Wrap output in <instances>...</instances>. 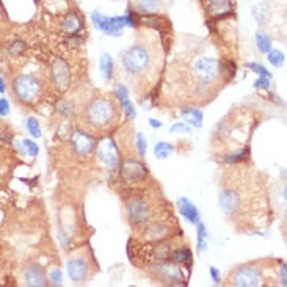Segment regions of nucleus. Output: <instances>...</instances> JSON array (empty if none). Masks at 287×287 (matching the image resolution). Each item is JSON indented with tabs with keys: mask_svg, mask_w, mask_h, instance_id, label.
<instances>
[{
	"mask_svg": "<svg viewBox=\"0 0 287 287\" xmlns=\"http://www.w3.org/2000/svg\"><path fill=\"white\" fill-rule=\"evenodd\" d=\"M233 0H209L207 11L215 18H223L233 11Z\"/></svg>",
	"mask_w": 287,
	"mask_h": 287,
	"instance_id": "a211bd4d",
	"label": "nucleus"
},
{
	"mask_svg": "<svg viewBox=\"0 0 287 287\" xmlns=\"http://www.w3.org/2000/svg\"><path fill=\"white\" fill-rule=\"evenodd\" d=\"M171 132H190V126H187L184 123H176L171 127Z\"/></svg>",
	"mask_w": 287,
	"mask_h": 287,
	"instance_id": "e433bc0d",
	"label": "nucleus"
},
{
	"mask_svg": "<svg viewBox=\"0 0 287 287\" xmlns=\"http://www.w3.org/2000/svg\"><path fill=\"white\" fill-rule=\"evenodd\" d=\"M137 144H138L140 156H144V154H146V140H144L143 134H138L137 135Z\"/></svg>",
	"mask_w": 287,
	"mask_h": 287,
	"instance_id": "f704fd0d",
	"label": "nucleus"
},
{
	"mask_svg": "<svg viewBox=\"0 0 287 287\" xmlns=\"http://www.w3.org/2000/svg\"><path fill=\"white\" fill-rule=\"evenodd\" d=\"M27 130H29L32 134V137H35V138L41 137V127H39V123H38L36 118L30 116L29 120H27Z\"/></svg>",
	"mask_w": 287,
	"mask_h": 287,
	"instance_id": "c85d7f7f",
	"label": "nucleus"
},
{
	"mask_svg": "<svg viewBox=\"0 0 287 287\" xmlns=\"http://www.w3.org/2000/svg\"><path fill=\"white\" fill-rule=\"evenodd\" d=\"M180 115L187 123H190L195 127H201L202 126V111L199 108H193V107L180 108Z\"/></svg>",
	"mask_w": 287,
	"mask_h": 287,
	"instance_id": "412c9836",
	"label": "nucleus"
},
{
	"mask_svg": "<svg viewBox=\"0 0 287 287\" xmlns=\"http://www.w3.org/2000/svg\"><path fill=\"white\" fill-rule=\"evenodd\" d=\"M93 22L97 29H101L106 35L110 36H120L123 29L126 27V18L124 16H115V18H106L99 11L93 13Z\"/></svg>",
	"mask_w": 287,
	"mask_h": 287,
	"instance_id": "0eeeda50",
	"label": "nucleus"
},
{
	"mask_svg": "<svg viewBox=\"0 0 287 287\" xmlns=\"http://www.w3.org/2000/svg\"><path fill=\"white\" fill-rule=\"evenodd\" d=\"M254 13V18L259 24H264L265 22V19L269 18V6H265L264 3L262 5H256V8L253 10Z\"/></svg>",
	"mask_w": 287,
	"mask_h": 287,
	"instance_id": "c756f323",
	"label": "nucleus"
},
{
	"mask_svg": "<svg viewBox=\"0 0 287 287\" xmlns=\"http://www.w3.org/2000/svg\"><path fill=\"white\" fill-rule=\"evenodd\" d=\"M129 223L135 229H143L152 223V204L143 197H134L127 202Z\"/></svg>",
	"mask_w": 287,
	"mask_h": 287,
	"instance_id": "7ed1b4c3",
	"label": "nucleus"
},
{
	"mask_svg": "<svg viewBox=\"0 0 287 287\" xmlns=\"http://www.w3.org/2000/svg\"><path fill=\"white\" fill-rule=\"evenodd\" d=\"M171 257L174 264L192 265V251L188 248H179L176 251H171Z\"/></svg>",
	"mask_w": 287,
	"mask_h": 287,
	"instance_id": "b1692460",
	"label": "nucleus"
},
{
	"mask_svg": "<svg viewBox=\"0 0 287 287\" xmlns=\"http://www.w3.org/2000/svg\"><path fill=\"white\" fill-rule=\"evenodd\" d=\"M173 146L170 143H165V142H160L156 144V148H154V154H156V157L159 159H166L170 157V154L173 152Z\"/></svg>",
	"mask_w": 287,
	"mask_h": 287,
	"instance_id": "a878e982",
	"label": "nucleus"
},
{
	"mask_svg": "<svg viewBox=\"0 0 287 287\" xmlns=\"http://www.w3.org/2000/svg\"><path fill=\"white\" fill-rule=\"evenodd\" d=\"M58 111H60L61 115L69 116V115H71L72 108H71V106H69L68 102H61V104H60V107H58Z\"/></svg>",
	"mask_w": 287,
	"mask_h": 287,
	"instance_id": "4c0bfd02",
	"label": "nucleus"
},
{
	"mask_svg": "<svg viewBox=\"0 0 287 287\" xmlns=\"http://www.w3.org/2000/svg\"><path fill=\"white\" fill-rule=\"evenodd\" d=\"M68 275L74 283H82L85 281L90 275V264L87 259L83 257H75L72 261L68 262Z\"/></svg>",
	"mask_w": 287,
	"mask_h": 287,
	"instance_id": "f8f14e48",
	"label": "nucleus"
},
{
	"mask_svg": "<svg viewBox=\"0 0 287 287\" xmlns=\"http://www.w3.org/2000/svg\"><path fill=\"white\" fill-rule=\"evenodd\" d=\"M279 281H281L283 286L287 284V276H286V264H283V267L279 269Z\"/></svg>",
	"mask_w": 287,
	"mask_h": 287,
	"instance_id": "ea45409f",
	"label": "nucleus"
},
{
	"mask_svg": "<svg viewBox=\"0 0 287 287\" xmlns=\"http://www.w3.org/2000/svg\"><path fill=\"white\" fill-rule=\"evenodd\" d=\"M71 143L79 156H88L94 149V138L85 130H74V134L71 137Z\"/></svg>",
	"mask_w": 287,
	"mask_h": 287,
	"instance_id": "9b49d317",
	"label": "nucleus"
},
{
	"mask_svg": "<svg viewBox=\"0 0 287 287\" xmlns=\"http://www.w3.org/2000/svg\"><path fill=\"white\" fill-rule=\"evenodd\" d=\"M178 206H179V211H180L182 216H184L188 223H198L199 221L198 209L188 198H179Z\"/></svg>",
	"mask_w": 287,
	"mask_h": 287,
	"instance_id": "f3484780",
	"label": "nucleus"
},
{
	"mask_svg": "<svg viewBox=\"0 0 287 287\" xmlns=\"http://www.w3.org/2000/svg\"><path fill=\"white\" fill-rule=\"evenodd\" d=\"M256 88H265L267 90L270 87V79H265V77H261V79H257L256 83H254Z\"/></svg>",
	"mask_w": 287,
	"mask_h": 287,
	"instance_id": "58836bf2",
	"label": "nucleus"
},
{
	"mask_svg": "<svg viewBox=\"0 0 287 287\" xmlns=\"http://www.w3.org/2000/svg\"><path fill=\"white\" fill-rule=\"evenodd\" d=\"M228 283L237 287H257L262 284L261 271L251 265H242L231 273Z\"/></svg>",
	"mask_w": 287,
	"mask_h": 287,
	"instance_id": "423d86ee",
	"label": "nucleus"
},
{
	"mask_svg": "<svg viewBox=\"0 0 287 287\" xmlns=\"http://www.w3.org/2000/svg\"><path fill=\"white\" fill-rule=\"evenodd\" d=\"M22 146H24L25 156H29V157H36V156H38L39 148H38V144H36V143L32 142V140L25 138L24 142H22Z\"/></svg>",
	"mask_w": 287,
	"mask_h": 287,
	"instance_id": "cd10ccee",
	"label": "nucleus"
},
{
	"mask_svg": "<svg viewBox=\"0 0 287 287\" xmlns=\"http://www.w3.org/2000/svg\"><path fill=\"white\" fill-rule=\"evenodd\" d=\"M99 68H101V75L104 80H110L111 75H113V60L108 54H102L101 61H99Z\"/></svg>",
	"mask_w": 287,
	"mask_h": 287,
	"instance_id": "5701e85b",
	"label": "nucleus"
},
{
	"mask_svg": "<svg viewBox=\"0 0 287 287\" xmlns=\"http://www.w3.org/2000/svg\"><path fill=\"white\" fill-rule=\"evenodd\" d=\"M207 248V233H206V226L202 223L198 221V251H206Z\"/></svg>",
	"mask_w": 287,
	"mask_h": 287,
	"instance_id": "bb28decb",
	"label": "nucleus"
},
{
	"mask_svg": "<svg viewBox=\"0 0 287 287\" xmlns=\"http://www.w3.org/2000/svg\"><path fill=\"white\" fill-rule=\"evenodd\" d=\"M5 90H6V85H5V82H3L2 77H0V94L5 93Z\"/></svg>",
	"mask_w": 287,
	"mask_h": 287,
	"instance_id": "37998d69",
	"label": "nucleus"
},
{
	"mask_svg": "<svg viewBox=\"0 0 287 287\" xmlns=\"http://www.w3.org/2000/svg\"><path fill=\"white\" fill-rule=\"evenodd\" d=\"M120 118L118 104L108 96H94L82 111V126L90 132H107Z\"/></svg>",
	"mask_w": 287,
	"mask_h": 287,
	"instance_id": "f257e3e1",
	"label": "nucleus"
},
{
	"mask_svg": "<svg viewBox=\"0 0 287 287\" xmlns=\"http://www.w3.org/2000/svg\"><path fill=\"white\" fill-rule=\"evenodd\" d=\"M171 251H173L171 243H159V242H157V245L149 243L148 261H151V262H165V261L170 259Z\"/></svg>",
	"mask_w": 287,
	"mask_h": 287,
	"instance_id": "2eb2a0df",
	"label": "nucleus"
},
{
	"mask_svg": "<svg viewBox=\"0 0 287 287\" xmlns=\"http://www.w3.org/2000/svg\"><path fill=\"white\" fill-rule=\"evenodd\" d=\"M24 279L27 286L32 287H44L47 284L44 270L36 264H30L24 271Z\"/></svg>",
	"mask_w": 287,
	"mask_h": 287,
	"instance_id": "4468645a",
	"label": "nucleus"
},
{
	"mask_svg": "<svg viewBox=\"0 0 287 287\" xmlns=\"http://www.w3.org/2000/svg\"><path fill=\"white\" fill-rule=\"evenodd\" d=\"M10 115V102L5 97H0V116H8Z\"/></svg>",
	"mask_w": 287,
	"mask_h": 287,
	"instance_id": "72a5a7b5",
	"label": "nucleus"
},
{
	"mask_svg": "<svg viewBox=\"0 0 287 287\" xmlns=\"http://www.w3.org/2000/svg\"><path fill=\"white\" fill-rule=\"evenodd\" d=\"M149 126L154 129H159V127H162V123L160 121H156V120H149Z\"/></svg>",
	"mask_w": 287,
	"mask_h": 287,
	"instance_id": "79ce46f5",
	"label": "nucleus"
},
{
	"mask_svg": "<svg viewBox=\"0 0 287 287\" xmlns=\"http://www.w3.org/2000/svg\"><path fill=\"white\" fill-rule=\"evenodd\" d=\"M211 275H212V278H214V281H215L216 284H220V273H218V270H216L215 267H211Z\"/></svg>",
	"mask_w": 287,
	"mask_h": 287,
	"instance_id": "a19ab883",
	"label": "nucleus"
},
{
	"mask_svg": "<svg viewBox=\"0 0 287 287\" xmlns=\"http://www.w3.org/2000/svg\"><path fill=\"white\" fill-rule=\"evenodd\" d=\"M116 97H118V101H120V107H123L126 110V113L129 115L130 120H134V118L137 116V111H135V107L132 106V102L129 101L127 90H126L123 85L116 87Z\"/></svg>",
	"mask_w": 287,
	"mask_h": 287,
	"instance_id": "aec40b11",
	"label": "nucleus"
},
{
	"mask_svg": "<svg viewBox=\"0 0 287 287\" xmlns=\"http://www.w3.org/2000/svg\"><path fill=\"white\" fill-rule=\"evenodd\" d=\"M146 174H148V168L138 160L129 159L121 165V178L126 184H138L144 180Z\"/></svg>",
	"mask_w": 287,
	"mask_h": 287,
	"instance_id": "6e6552de",
	"label": "nucleus"
},
{
	"mask_svg": "<svg viewBox=\"0 0 287 287\" xmlns=\"http://www.w3.org/2000/svg\"><path fill=\"white\" fill-rule=\"evenodd\" d=\"M82 25H83L82 18L77 15V13H69V15L63 19L61 30L65 33H68V35H75L77 32H80Z\"/></svg>",
	"mask_w": 287,
	"mask_h": 287,
	"instance_id": "6ab92c4d",
	"label": "nucleus"
},
{
	"mask_svg": "<svg viewBox=\"0 0 287 287\" xmlns=\"http://www.w3.org/2000/svg\"><path fill=\"white\" fill-rule=\"evenodd\" d=\"M51 281H52L54 284H57V286H60V284H61L63 276H61V271H60L58 269L52 270V273H51Z\"/></svg>",
	"mask_w": 287,
	"mask_h": 287,
	"instance_id": "c9c22d12",
	"label": "nucleus"
},
{
	"mask_svg": "<svg viewBox=\"0 0 287 287\" xmlns=\"http://www.w3.org/2000/svg\"><path fill=\"white\" fill-rule=\"evenodd\" d=\"M247 68H250L251 71L257 72L261 77H265V79H270V80H271V72H270V71H267V69H265L262 65H257V63H248Z\"/></svg>",
	"mask_w": 287,
	"mask_h": 287,
	"instance_id": "2f4dec72",
	"label": "nucleus"
},
{
	"mask_svg": "<svg viewBox=\"0 0 287 287\" xmlns=\"http://www.w3.org/2000/svg\"><path fill=\"white\" fill-rule=\"evenodd\" d=\"M157 275L163 276L166 281L170 279V281H180L182 279V270L178 267L176 264H168L165 262H159L156 267H154Z\"/></svg>",
	"mask_w": 287,
	"mask_h": 287,
	"instance_id": "dca6fc26",
	"label": "nucleus"
},
{
	"mask_svg": "<svg viewBox=\"0 0 287 287\" xmlns=\"http://www.w3.org/2000/svg\"><path fill=\"white\" fill-rule=\"evenodd\" d=\"M171 235V228L163 223L152 221L148 226H144V240L148 242H160Z\"/></svg>",
	"mask_w": 287,
	"mask_h": 287,
	"instance_id": "ddd939ff",
	"label": "nucleus"
},
{
	"mask_svg": "<svg viewBox=\"0 0 287 287\" xmlns=\"http://www.w3.org/2000/svg\"><path fill=\"white\" fill-rule=\"evenodd\" d=\"M11 90L18 101L24 104H30L39 96L41 85L33 75L22 74V75H18L16 79L13 80Z\"/></svg>",
	"mask_w": 287,
	"mask_h": 287,
	"instance_id": "20e7f679",
	"label": "nucleus"
},
{
	"mask_svg": "<svg viewBox=\"0 0 287 287\" xmlns=\"http://www.w3.org/2000/svg\"><path fill=\"white\" fill-rule=\"evenodd\" d=\"M256 44L261 52L267 54L269 51H271V41L264 32H256Z\"/></svg>",
	"mask_w": 287,
	"mask_h": 287,
	"instance_id": "393cba45",
	"label": "nucleus"
},
{
	"mask_svg": "<svg viewBox=\"0 0 287 287\" xmlns=\"http://www.w3.org/2000/svg\"><path fill=\"white\" fill-rule=\"evenodd\" d=\"M269 61L271 63L273 66L281 68L284 65V54L279 51H269Z\"/></svg>",
	"mask_w": 287,
	"mask_h": 287,
	"instance_id": "7c9ffc66",
	"label": "nucleus"
},
{
	"mask_svg": "<svg viewBox=\"0 0 287 287\" xmlns=\"http://www.w3.org/2000/svg\"><path fill=\"white\" fill-rule=\"evenodd\" d=\"M25 49V44L22 43V41H15V43H11L10 47H8V54L13 55V57H18L19 54H22Z\"/></svg>",
	"mask_w": 287,
	"mask_h": 287,
	"instance_id": "473e14b6",
	"label": "nucleus"
},
{
	"mask_svg": "<svg viewBox=\"0 0 287 287\" xmlns=\"http://www.w3.org/2000/svg\"><path fill=\"white\" fill-rule=\"evenodd\" d=\"M132 5H134V8L138 11L152 13L160 8L162 0H132Z\"/></svg>",
	"mask_w": 287,
	"mask_h": 287,
	"instance_id": "4be33fe9",
	"label": "nucleus"
},
{
	"mask_svg": "<svg viewBox=\"0 0 287 287\" xmlns=\"http://www.w3.org/2000/svg\"><path fill=\"white\" fill-rule=\"evenodd\" d=\"M193 72L197 80L199 82V85H211L212 82L218 79V75L221 72V65L216 58L201 57L195 61Z\"/></svg>",
	"mask_w": 287,
	"mask_h": 287,
	"instance_id": "39448f33",
	"label": "nucleus"
},
{
	"mask_svg": "<svg viewBox=\"0 0 287 287\" xmlns=\"http://www.w3.org/2000/svg\"><path fill=\"white\" fill-rule=\"evenodd\" d=\"M52 82L55 88H57L60 93H65L69 88V83H71V72H69V66L65 60L57 58L54 61L52 66Z\"/></svg>",
	"mask_w": 287,
	"mask_h": 287,
	"instance_id": "1a4fd4ad",
	"label": "nucleus"
},
{
	"mask_svg": "<svg viewBox=\"0 0 287 287\" xmlns=\"http://www.w3.org/2000/svg\"><path fill=\"white\" fill-rule=\"evenodd\" d=\"M97 159L101 160L104 165H107L110 168H113L118 165V160H120V154H118V148L115 142L111 138H104L102 142L97 144Z\"/></svg>",
	"mask_w": 287,
	"mask_h": 287,
	"instance_id": "9d476101",
	"label": "nucleus"
},
{
	"mask_svg": "<svg viewBox=\"0 0 287 287\" xmlns=\"http://www.w3.org/2000/svg\"><path fill=\"white\" fill-rule=\"evenodd\" d=\"M151 61H152V57L144 46L129 47L123 55V65L126 68V71L134 75L144 74L149 69Z\"/></svg>",
	"mask_w": 287,
	"mask_h": 287,
	"instance_id": "f03ea898",
	"label": "nucleus"
}]
</instances>
